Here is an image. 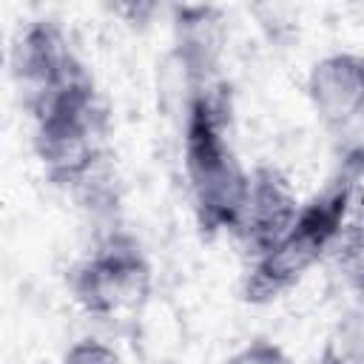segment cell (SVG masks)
Listing matches in <instances>:
<instances>
[{
    "mask_svg": "<svg viewBox=\"0 0 364 364\" xmlns=\"http://www.w3.org/2000/svg\"><path fill=\"white\" fill-rule=\"evenodd\" d=\"M364 168L361 154H350L327 185L301 202L293 228L279 245L256 256L242 279V299L250 304H270L293 290L321 259L330 256L338 233L350 222V205Z\"/></svg>",
    "mask_w": 364,
    "mask_h": 364,
    "instance_id": "obj_1",
    "label": "cell"
},
{
    "mask_svg": "<svg viewBox=\"0 0 364 364\" xmlns=\"http://www.w3.org/2000/svg\"><path fill=\"white\" fill-rule=\"evenodd\" d=\"M222 105L208 91H193L182 119V168L191 208L202 233H230L239 225L250 171L239 162Z\"/></svg>",
    "mask_w": 364,
    "mask_h": 364,
    "instance_id": "obj_2",
    "label": "cell"
},
{
    "mask_svg": "<svg viewBox=\"0 0 364 364\" xmlns=\"http://www.w3.org/2000/svg\"><path fill=\"white\" fill-rule=\"evenodd\" d=\"M102 136L105 119L91 77L77 80L34 114V156L57 185H74L91 173Z\"/></svg>",
    "mask_w": 364,
    "mask_h": 364,
    "instance_id": "obj_3",
    "label": "cell"
},
{
    "mask_svg": "<svg viewBox=\"0 0 364 364\" xmlns=\"http://www.w3.org/2000/svg\"><path fill=\"white\" fill-rule=\"evenodd\" d=\"M151 262L139 242L119 233L74 267L71 296L88 316L111 318L142 307L151 293Z\"/></svg>",
    "mask_w": 364,
    "mask_h": 364,
    "instance_id": "obj_4",
    "label": "cell"
},
{
    "mask_svg": "<svg viewBox=\"0 0 364 364\" xmlns=\"http://www.w3.org/2000/svg\"><path fill=\"white\" fill-rule=\"evenodd\" d=\"M11 74L31 117L60 91L88 77L65 34L51 20H31L26 28H20L11 46Z\"/></svg>",
    "mask_w": 364,
    "mask_h": 364,
    "instance_id": "obj_5",
    "label": "cell"
},
{
    "mask_svg": "<svg viewBox=\"0 0 364 364\" xmlns=\"http://www.w3.org/2000/svg\"><path fill=\"white\" fill-rule=\"evenodd\" d=\"M299 210H301V202H299L296 191L276 168L262 165V168L250 171L245 208H242L239 225L233 230V236L242 242L250 262L284 239V233L293 228Z\"/></svg>",
    "mask_w": 364,
    "mask_h": 364,
    "instance_id": "obj_6",
    "label": "cell"
},
{
    "mask_svg": "<svg viewBox=\"0 0 364 364\" xmlns=\"http://www.w3.org/2000/svg\"><path fill=\"white\" fill-rule=\"evenodd\" d=\"M304 91L316 119L338 134L364 117V54L330 51L318 57L304 80Z\"/></svg>",
    "mask_w": 364,
    "mask_h": 364,
    "instance_id": "obj_7",
    "label": "cell"
},
{
    "mask_svg": "<svg viewBox=\"0 0 364 364\" xmlns=\"http://www.w3.org/2000/svg\"><path fill=\"white\" fill-rule=\"evenodd\" d=\"M318 364H364V301L338 313L324 336Z\"/></svg>",
    "mask_w": 364,
    "mask_h": 364,
    "instance_id": "obj_8",
    "label": "cell"
},
{
    "mask_svg": "<svg viewBox=\"0 0 364 364\" xmlns=\"http://www.w3.org/2000/svg\"><path fill=\"white\" fill-rule=\"evenodd\" d=\"M333 276L355 296H364V222H347L330 250Z\"/></svg>",
    "mask_w": 364,
    "mask_h": 364,
    "instance_id": "obj_9",
    "label": "cell"
},
{
    "mask_svg": "<svg viewBox=\"0 0 364 364\" xmlns=\"http://www.w3.org/2000/svg\"><path fill=\"white\" fill-rule=\"evenodd\" d=\"M225 364H293V361L279 341L256 336V338L245 341L239 350H233L225 358Z\"/></svg>",
    "mask_w": 364,
    "mask_h": 364,
    "instance_id": "obj_10",
    "label": "cell"
},
{
    "mask_svg": "<svg viewBox=\"0 0 364 364\" xmlns=\"http://www.w3.org/2000/svg\"><path fill=\"white\" fill-rule=\"evenodd\" d=\"M57 364H122V358L114 347L100 338H80L63 353Z\"/></svg>",
    "mask_w": 364,
    "mask_h": 364,
    "instance_id": "obj_11",
    "label": "cell"
}]
</instances>
